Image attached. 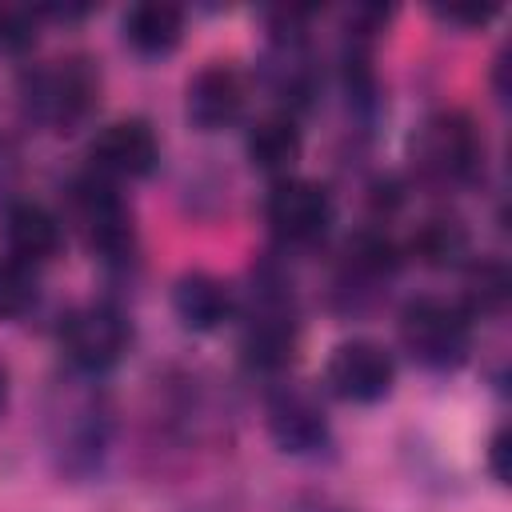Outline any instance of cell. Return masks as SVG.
Here are the masks:
<instances>
[{
    "mask_svg": "<svg viewBox=\"0 0 512 512\" xmlns=\"http://www.w3.org/2000/svg\"><path fill=\"white\" fill-rule=\"evenodd\" d=\"M96 96H100V68L84 52L40 60L20 76V108L32 124L48 132L80 128L96 108Z\"/></svg>",
    "mask_w": 512,
    "mask_h": 512,
    "instance_id": "cell-1",
    "label": "cell"
},
{
    "mask_svg": "<svg viewBox=\"0 0 512 512\" xmlns=\"http://www.w3.org/2000/svg\"><path fill=\"white\" fill-rule=\"evenodd\" d=\"M44 432H48V448L60 476L96 472L112 432L104 396L80 384H56L44 408Z\"/></svg>",
    "mask_w": 512,
    "mask_h": 512,
    "instance_id": "cell-2",
    "label": "cell"
},
{
    "mask_svg": "<svg viewBox=\"0 0 512 512\" xmlns=\"http://www.w3.org/2000/svg\"><path fill=\"white\" fill-rule=\"evenodd\" d=\"M296 344H300V320H296L292 284L272 264H264L252 276V300L244 312L240 352L248 368L256 372H284L296 356Z\"/></svg>",
    "mask_w": 512,
    "mask_h": 512,
    "instance_id": "cell-3",
    "label": "cell"
},
{
    "mask_svg": "<svg viewBox=\"0 0 512 512\" xmlns=\"http://www.w3.org/2000/svg\"><path fill=\"white\" fill-rule=\"evenodd\" d=\"M64 196H68V216L80 228L92 256H100L104 264H128L136 256V224L124 196L116 192V180L88 168L68 180Z\"/></svg>",
    "mask_w": 512,
    "mask_h": 512,
    "instance_id": "cell-4",
    "label": "cell"
},
{
    "mask_svg": "<svg viewBox=\"0 0 512 512\" xmlns=\"http://www.w3.org/2000/svg\"><path fill=\"white\" fill-rule=\"evenodd\" d=\"M400 344L404 352L432 372H452L472 352V316L460 300L448 296H412L400 308Z\"/></svg>",
    "mask_w": 512,
    "mask_h": 512,
    "instance_id": "cell-5",
    "label": "cell"
},
{
    "mask_svg": "<svg viewBox=\"0 0 512 512\" xmlns=\"http://www.w3.org/2000/svg\"><path fill=\"white\" fill-rule=\"evenodd\" d=\"M412 160H416V172L428 184L456 188V184H468L480 172V164H484V136H480V128H476V120L468 112L440 108V112H432L416 128Z\"/></svg>",
    "mask_w": 512,
    "mask_h": 512,
    "instance_id": "cell-6",
    "label": "cell"
},
{
    "mask_svg": "<svg viewBox=\"0 0 512 512\" xmlns=\"http://www.w3.org/2000/svg\"><path fill=\"white\" fill-rule=\"evenodd\" d=\"M56 336H60L64 360L80 376H100L124 360V352L132 344V320L124 316V308H116L108 300H92V304L72 308L60 320Z\"/></svg>",
    "mask_w": 512,
    "mask_h": 512,
    "instance_id": "cell-7",
    "label": "cell"
},
{
    "mask_svg": "<svg viewBox=\"0 0 512 512\" xmlns=\"http://www.w3.org/2000/svg\"><path fill=\"white\" fill-rule=\"evenodd\" d=\"M332 192L320 180L308 176H280L268 188L264 200V220L272 228V236L288 248H308L316 244L328 224H332Z\"/></svg>",
    "mask_w": 512,
    "mask_h": 512,
    "instance_id": "cell-8",
    "label": "cell"
},
{
    "mask_svg": "<svg viewBox=\"0 0 512 512\" xmlns=\"http://www.w3.org/2000/svg\"><path fill=\"white\" fill-rule=\"evenodd\" d=\"M324 384L348 404H380L396 384V360L384 344L356 336L332 348L324 364Z\"/></svg>",
    "mask_w": 512,
    "mask_h": 512,
    "instance_id": "cell-9",
    "label": "cell"
},
{
    "mask_svg": "<svg viewBox=\"0 0 512 512\" xmlns=\"http://www.w3.org/2000/svg\"><path fill=\"white\" fill-rule=\"evenodd\" d=\"M156 164H160V140L144 116L108 120L88 148V168L108 180H140Z\"/></svg>",
    "mask_w": 512,
    "mask_h": 512,
    "instance_id": "cell-10",
    "label": "cell"
},
{
    "mask_svg": "<svg viewBox=\"0 0 512 512\" xmlns=\"http://www.w3.org/2000/svg\"><path fill=\"white\" fill-rule=\"evenodd\" d=\"M264 424H268L272 440L292 456H316V452H324L332 444L324 408L312 400V392L292 388V384H280V388L268 392Z\"/></svg>",
    "mask_w": 512,
    "mask_h": 512,
    "instance_id": "cell-11",
    "label": "cell"
},
{
    "mask_svg": "<svg viewBox=\"0 0 512 512\" xmlns=\"http://www.w3.org/2000/svg\"><path fill=\"white\" fill-rule=\"evenodd\" d=\"M244 96H248V84H244L240 68L228 60H208L204 68L192 72V80L184 88L188 124L200 132H220L228 124H236V116L244 112Z\"/></svg>",
    "mask_w": 512,
    "mask_h": 512,
    "instance_id": "cell-12",
    "label": "cell"
},
{
    "mask_svg": "<svg viewBox=\"0 0 512 512\" xmlns=\"http://www.w3.org/2000/svg\"><path fill=\"white\" fill-rule=\"evenodd\" d=\"M0 232H4V244H8V256L24 260V264H44L60 252L64 244V224L60 216L40 204V200H28V196H12L4 204V216H0Z\"/></svg>",
    "mask_w": 512,
    "mask_h": 512,
    "instance_id": "cell-13",
    "label": "cell"
},
{
    "mask_svg": "<svg viewBox=\"0 0 512 512\" xmlns=\"http://www.w3.org/2000/svg\"><path fill=\"white\" fill-rule=\"evenodd\" d=\"M260 76H264L268 92L284 104L280 112L296 116V108L312 104V96H316V64L308 56V40H268Z\"/></svg>",
    "mask_w": 512,
    "mask_h": 512,
    "instance_id": "cell-14",
    "label": "cell"
},
{
    "mask_svg": "<svg viewBox=\"0 0 512 512\" xmlns=\"http://www.w3.org/2000/svg\"><path fill=\"white\" fill-rule=\"evenodd\" d=\"M232 308H236L232 284L220 280L216 272L192 268V272H180L172 284V312L192 332H216L232 316Z\"/></svg>",
    "mask_w": 512,
    "mask_h": 512,
    "instance_id": "cell-15",
    "label": "cell"
},
{
    "mask_svg": "<svg viewBox=\"0 0 512 512\" xmlns=\"http://www.w3.org/2000/svg\"><path fill=\"white\" fill-rule=\"evenodd\" d=\"M120 32L136 56H168L184 36V8L164 4V0L132 4L120 20Z\"/></svg>",
    "mask_w": 512,
    "mask_h": 512,
    "instance_id": "cell-16",
    "label": "cell"
},
{
    "mask_svg": "<svg viewBox=\"0 0 512 512\" xmlns=\"http://www.w3.org/2000/svg\"><path fill=\"white\" fill-rule=\"evenodd\" d=\"M396 268H400V248L392 244V236H384L380 228H360L356 236H348L340 256L344 288L356 284V292H372L376 284L392 280Z\"/></svg>",
    "mask_w": 512,
    "mask_h": 512,
    "instance_id": "cell-17",
    "label": "cell"
},
{
    "mask_svg": "<svg viewBox=\"0 0 512 512\" xmlns=\"http://www.w3.org/2000/svg\"><path fill=\"white\" fill-rule=\"evenodd\" d=\"M244 148H248V160H252L260 172H268V176L280 180V176H288V168L300 160L304 136H300L296 116H288V112H268V116H260V120L248 128Z\"/></svg>",
    "mask_w": 512,
    "mask_h": 512,
    "instance_id": "cell-18",
    "label": "cell"
},
{
    "mask_svg": "<svg viewBox=\"0 0 512 512\" xmlns=\"http://www.w3.org/2000/svg\"><path fill=\"white\" fill-rule=\"evenodd\" d=\"M412 256L428 268H448V264H460L468 256V228L460 216L452 212H432L416 224L412 240H408Z\"/></svg>",
    "mask_w": 512,
    "mask_h": 512,
    "instance_id": "cell-19",
    "label": "cell"
},
{
    "mask_svg": "<svg viewBox=\"0 0 512 512\" xmlns=\"http://www.w3.org/2000/svg\"><path fill=\"white\" fill-rule=\"evenodd\" d=\"M504 300H508V268H504V260H496V256L472 260V268L464 276L460 308L468 316H488V312H500Z\"/></svg>",
    "mask_w": 512,
    "mask_h": 512,
    "instance_id": "cell-20",
    "label": "cell"
},
{
    "mask_svg": "<svg viewBox=\"0 0 512 512\" xmlns=\"http://www.w3.org/2000/svg\"><path fill=\"white\" fill-rule=\"evenodd\" d=\"M40 300V280L36 268L16 260V256H0V320H24Z\"/></svg>",
    "mask_w": 512,
    "mask_h": 512,
    "instance_id": "cell-21",
    "label": "cell"
},
{
    "mask_svg": "<svg viewBox=\"0 0 512 512\" xmlns=\"http://www.w3.org/2000/svg\"><path fill=\"white\" fill-rule=\"evenodd\" d=\"M40 8L28 4H0V48L4 52H28L40 36Z\"/></svg>",
    "mask_w": 512,
    "mask_h": 512,
    "instance_id": "cell-22",
    "label": "cell"
},
{
    "mask_svg": "<svg viewBox=\"0 0 512 512\" xmlns=\"http://www.w3.org/2000/svg\"><path fill=\"white\" fill-rule=\"evenodd\" d=\"M20 172H24V156H20V144L12 136L0 132V200L12 196V188L20 184Z\"/></svg>",
    "mask_w": 512,
    "mask_h": 512,
    "instance_id": "cell-23",
    "label": "cell"
},
{
    "mask_svg": "<svg viewBox=\"0 0 512 512\" xmlns=\"http://www.w3.org/2000/svg\"><path fill=\"white\" fill-rule=\"evenodd\" d=\"M508 428H496L492 432V440H488V472H492V480H500V484H508Z\"/></svg>",
    "mask_w": 512,
    "mask_h": 512,
    "instance_id": "cell-24",
    "label": "cell"
},
{
    "mask_svg": "<svg viewBox=\"0 0 512 512\" xmlns=\"http://www.w3.org/2000/svg\"><path fill=\"white\" fill-rule=\"evenodd\" d=\"M436 16L448 20V24H468V28H476V24L492 20V8H436Z\"/></svg>",
    "mask_w": 512,
    "mask_h": 512,
    "instance_id": "cell-25",
    "label": "cell"
},
{
    "mask_svg": "<svg viewBox=\"0 0 512 512\" xmlns=\"http://www.w3.org/2000/svg\"><path fill=\"white\" fill-rule=\"evenodd\" d=\"M8 404V368L0 364V408Z\"/></svg>",
    "mask_w": 512,
    "mask_h": 512,
    "instance_id": "cell-26",
    "label": "cell"
}]
</instances>
